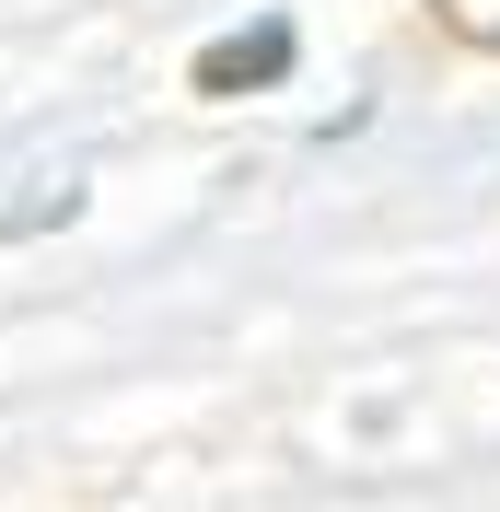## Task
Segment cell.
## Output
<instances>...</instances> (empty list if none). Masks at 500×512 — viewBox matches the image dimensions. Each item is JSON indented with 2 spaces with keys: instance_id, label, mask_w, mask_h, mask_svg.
Listing matches in <instances>:
<instances>
[{
  "instance_id": "obj_1",
  "label": "cell",
  "mask_w": 500,
  "mask_h": 512,
  "mask_svg": "<svg viewBox=\"0 0 500 512\" xmlns=\"http://www.w3.org/2000/svg\"><path fill=\"white\" fill-rule=\"evenodd\" d=\"M291 59H303V35L268 12V24H245V35H210L187 59V94H210V105H233V94H268V82H291Z\"/></svg>"
},
{
  "instance_id": "obj_2",
  "label": "cell",
  "mask_w": 500,
  "mask_h": 512,
  "mask_svg": "<svg viewBox=\"0 0 500 512\" xmlns=\"http://www.w3.org/2000/svg\"><path fill=\"white\" fill-rule=\"evenodd\" d=\"M431 24L454 47H477V59H500V0H431Z\"/></svg>"
}]
</instances>
